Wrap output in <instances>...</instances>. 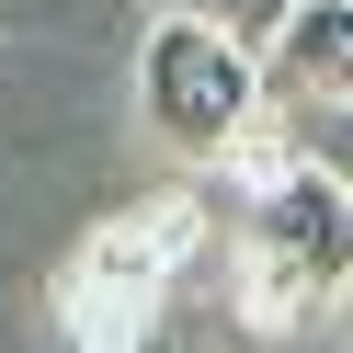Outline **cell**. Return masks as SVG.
I'll list each match as a JSON object with an SVG mask.
<instances>
[{"mask_svg":"<svg viewBox=\"0 0 353 353\" xmlns=\"http://www.w3.org/2000/svg\"><path fill=\"white\" fill-rule=\"evenodd\" d=\"M342 285H353V183L319 148H296L285 171L239 183V216H228V307H239V330L285 342L307 307H342Z\"/></svg>","mask_w":353,"mask_h":353,"instance_id":"6da1fadb","label":"cell"},{"mask_svg":"<svg viewBox=\"0 0 353 353\" xmlns=\"http://www.w3.org/2000/svg\"><path fill=\"white\" fill-rule=\"evenodd\" d=\"M262 80H274L285 114L353 103V0H296V23L262 46Z\"/></svg>","mask_w":353,"mask_h":353,"instance_id":"277c9868","label":"cell"},{"mask_svg":"<svg viewBox=\"0 0 353 353\" xmlns=\"http://www.w3.org/2000/svg\"><path fill=\"white\" fill-rule=\"evenodd\" d=\"M148 353H194V342H171V330H160V342H148Z\"/></svg>","mask_w":353,"mask_h":353,"instance_id":"ba28073f","label":"cell"},{"mask_svg":"<svg viewBox=\"0 0 353 353\" xmlns=\"http://www.w3.org/2000/svg\"><path fill=\"white\" fill-rule=\"evenodd\" d=\"M216 251V216L194 183L114 205L69 262H57V342L69 353H148L171 319V285Z\"/></svg>","mask_w":353,"mask_h":353,"instance_id":"7a4b0ae2","label":"cell"},{"mask_svg":"<svg viewBox=\"0 0 353 353\" xmlns=\"http://www.w3.org/2000/svg\"><path fill=\"white\" fill-rule=\"evenodd\" d=\"M342 353H353V285H342Z\"/></svg>","mask_w":353,"mask_h":353,"instance_id":"52a82bcc","label":"cell"},{"mask_svg":"<svg viewBox=\"0 0 353 353\" xmlns=\"http://www.w3.org/2000/svg\"><path fill=\"white\" fill-rule=\"evenodd\" d=\"M183 12H205V23H228L239 46H274V34L296 23V0H183Z\"/></svg>","mask_w":353,"mask_h":353,"instance_id":"5b68a950","label":"cell"},{"mask_svg":"<svg viewBox=\"0 0 353 353\" xmlns=\"http://www.w3.org/2000/svg\"><path fill=\"white\" fill-rule=\"evenodd\" d=\"M296 137H307V148H319V160L353 183V103H319V114H296Z\"/></svg>","mask_w":353,"mask_h":353,"instance_id":"8992f818","label":"cell"},{"mask_svg":"<svg viewBox=\"0 0 353 353\" xmlns=\"http://www.w3.org/2000/svg\"><path fill=\"white\" fill-rule=\"evenodd\" d=\"M137 114H148V137H160L171 160L216 171L262 114H274L262 46H239L228 23H205V12H183V0H171L160 23L137 34Z\"/></svg>","mask_w":353,"mask_h":353,"instance_id":"3957f363","label":"cell"}]
</instances>
